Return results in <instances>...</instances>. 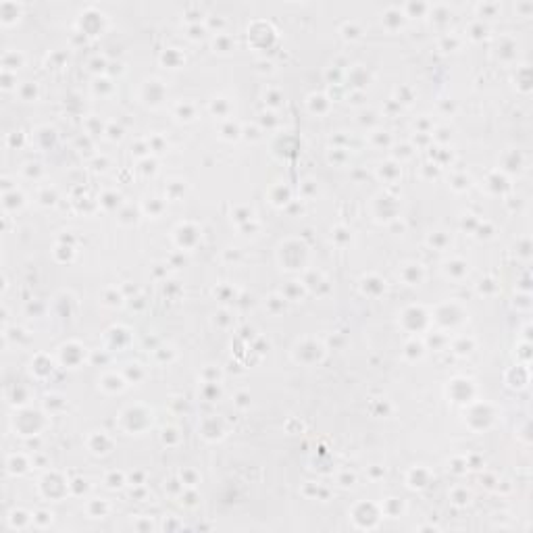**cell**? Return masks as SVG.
Masks as SVG:
<instances>
[{
	"label": "cell",
	"mask_w": 533,
	"mask_h": 533,
	"mask_svg": "<svg viewBox=\"0 0 533 533\" xmlns=\"http://www.w3.org/2000/svg\"><path fill=\"white\" fill-rule=\"evenodd\" d=\"M148 425H152V412L146 406L136 404L121 412V427L127 433H142Z\"/></svg>",
	"instance_id": "6da1fadb"
},
{
	"label": "cell",
	"mask_w": 533,
	"mask_h": 533,
	"mask_svg": "<svg viewBox=\"0 0 533 533\" xmlns=\"http://www.w3.org/2000/svg\"><path fill=\"white\" fill-rule=\"evenodd\" d=\"M40 488H42V492H44L46 498H50V500H61V498L69 492V481L61 479L59 473H50V475H46L44 479H42Z\"/></svg>",
	"instance_id": "7a4b0ae2"
},
{
	"label": "cell",
	"mask_w": 533,
	"mask_h": 533,
	"mask_svg": "<svg viewBox=\"0 0 533 533\" xmlns=\"http://www.w3.org/2000/svg\"><path fill=\"white\" fill-rule=\"evenodd\" d=\"M360 506H363L365 512H358L356 508L352 511V519H354L356 527H360V529H373V527H377L379 514H383V512H381L375 504H367V502H363Z\"/></svg>",
	"instance_id": "3957f363"
},
{
	"label": "cell",
	"mask_w": 533,
	"mask_h": 533,
	"mask_svg": "<svg viewBox=\"0 0 533 533\" xmlns=\"http://www.w3.org/2000/svg\"><path fill=\"white\" fill-rule=\"evenodd\" d=\"M450 396L456 402H471L475 396V388L469 379H454L450 383Z\"/></svg>",
	"instance_id": "277c9868"
},
{
	"label": "cell",
	"mask_w": 533,
	"mask_h": 533,
	"mask_svg": "<svg viewBox=\"0 0 533 533\" xmlns=\"http://www.w3.org/2000/svg\"><path fill=\"white\" fill-rule=\"evenodd\" d=\"M200 233L196 229L194 225L185 223V225H179L177 231H175V240H177V246L179 248H194L196 242H198Z\"/></svg>",
	"instance_id": "5b68a950"
},
{
	"label": "cell",
	"mask_w": 533,
	"mask_h": 533,
	"mask_svg": "<svg viewBox=\"0 0 533 533\" xmlns=\"http://www.w3.org/2000/svg\"><path fill=\"white\" fill-rule=\"evenodd\" d=\"M88 448L94 454H108L111 448H113V440L104 433V431H94V433L88 437Z\"/></svg>",
	"instance_id": "8992f818"
},
{
	"label": "cell",
	"mask_w": 533,
	"mask_h": 533,
	"mask_svg": "<svg viewBox=\"0 0 533 533\" xmlns=\"http://www.w3.org/2000/svg\"><path fill=\"white\" fill-rule=\"evenodd\" d=\"M294 354H296V360H300L304 354H310V360H312V363H319V360L323 358V348H321L317 342H312V340H310V342L298 344Z\"/></svg>",
	"instance_id": "52a82bcc"
},
{
	"label": "cell",
	"mask_w": 533,
	"mask_h": 533,
	"mask_svg": "<svg viewBox=\"0 0 533 533\" xmlns=\"http://www.w3.org/2000/svg\"><path fill=\"white\" fill-rule=\"evenodd\" d=\"M429 481H431V473L425 467H414L409 473V485L414 488V490H425L429 485Z\"/></svg>",
	"instance_id": "ba28073f"
},
{
	"label": "cell",
	"mask_w": 533,
	"mask_h": 533,
	"mask_svg": "<svg viewBox=\"0 0 533 533\" xmlns=\"http://www.w3.org/2000/svg\"><path fill=\"white\" fill-rule=\"evenodd\" d=\"M200 431L206 440H221L223 437V425H221V421H217V417H208L202 421Z\"/></svg>",
	"instance_id": "9c48e42d"
},
{
	"label": "cell",
	"mask_w": 533,
	"mask_h": 533,
	"mask_svg": "<svg viewBox=\"0 0 533 533\" xmlns=\"http://www.w3.org/2000/svg\"><path fill=\"white\" fill-rule=\"evenodd\" d=\"M400 277H402L404 284L417 286L419 281L423 279V266H421L419 263H409V265H404L402 271H400Z\"/></svg>",
	"instance_id": "30bf717a"
},
{
	"label": "cell",
	"mask_w": 533,
	"mask_h": 533,
	"mask_svg": "<svg viewBox=\"0 0 533 533\" xmlns=\"http://www.w3.org/2000/svg\"><path fill=\"white\" fill-rule=\"evenodd\" d=\"M269 198H271V202L275 206H286V205L292 202V192H289V187H286L284 184H277V185L271 187Z\"/></svg>",
	"instance_id": "8fae6325"
},
{
	"label": "cell",
	"mask_w": 533,
	"mask_h": 533,
	"mask_svg": "<svg viewBox=\"0 0 533 533\" xmlns=\"http://www.w3.org/2000/svg\"><path fill=\"white\" fill-rule=\"evenodd\" d=\"M508 373L514 375V381L508 383L511 388H519L521 390V388H525L529 383V369H527V365H516Z\"/></svg>",
	"instance_id": "7c38bea8"
},
{
	"label": "cell",
	"mask_w": 533,
	"mask_h": 533,
	"mask_svg": "<svg viewBox=\"0 0 533 533\" xmlns=\"http://www.w3.org/2000/svg\"><path fill=\"white\" fill-rule=\"evenodd\" d=\"M383 289H386V281L375 277V275H369L363 279V292L369 294V296H379Z\"/></svg>",
	"instance_id": "4fadbf2b"
},
{
	"label": "cell",
	"mask_w": 533,
	"mask_h": 533,
	"mask_svg": "<svg viewBox=\"0 0 533 533\" xmlns=\"http://www.w3.org/2000/svg\"><path fill=\"white\" fill-rule=\"evenodd\" d=\"M444 271H446V275H448V277L460 279L462 275H467V271H469V265H467L465 261H460V258H454V261L446 263Z\"/></svg>",
	"instance_id": "5bb4252c"
},
{
	"label": "cell",
	"mask_w": 533,
	"mask_h": 533,
	"mask_svg": "<svg viewBox=\"0 0 533 533\" xmlns=\"http://www.w3.org/2000/svg\"><path fill=\"white\" fill-rule=\"evenodd\" d=\"M502 167L506 171H521L523 167V154L519 150H508L502 159Z\"/></svg>",
	"instance_id": "9a60e30c"
},
{
	"label": "cell",
	"mask_w": 533,
	"mask_h": 533,
	"mask_svg": "<svg viewBox=\"0 0 533 533\" xmlns=\"http://www.w3.org/2000/svg\"><path fill=\"white\" fill-rule=\"evenodd\" d=\"M125 381L123 377H119V375H115V373H111V375H104L102 377V383H100V386H102V390H106V391H121L123 388H125Z\"/></svg>",
	"instance_id": "2e32d148"
},
{
	"label": "cell",
	"mask_w": 533,
	"mask_h": 533,
	"mask_svg": "<svg viewBox=\"0 0 533 533\" xmlns=\"http://www.w3.org/2000/svg\"><path fill=\"white\" fill-rule=\"evenodd\" d=\"M108 502L106 500H90V504H88V514L92 516V519H102V516L108 512Z\"/></svg>",
	"instance_id": "e0dca14e"
},
{
	"label": "cell",
	"mask_w": 533,
	"mask_h": 533,
	"mask_svg": "<svg viewBox=\"0 0 533 533\" xmlns=\"http://www.w3.org/2000/svg\"><path fill=\"white\" fill-rule=\"evenodd\" d=\"M404 511V504L400 502L398 498H388L386 500V504L381 506V512L383 514H388V516H391V519H396V516H400V512Z\"/></svg>",
	"instance_id": "ac0fdd59"
},
{
	"label": "cell",
	"mask_w": 533,
	"mask_h": 533,
	"mask_svg": "<svg viewBox=\"0 0 533 533\" xmlns=\"http://www.w3.org/2000/svg\"><path fill=\"white\" fill-rule=\"evenodd\" d=\"M161 61H163L167 67H171V69H177V67L184 62V54L179 52V50H175V48H169V50H167V52H164L163 57H161Z\"/></svg>",
	"instance_id": "d6986e66"
},
{
	"label": "cell",
	"mask_w": 533,
	"mask_h": 533,
	"mask_svg": "<svg viewBox=\"0 0 533 533\" xmlns=\"http://www.w3.org/2000/svg\"><path fill=\"white\" fill-rule=\"evenodd\" d=\"M308 106H310L312 113H327L329 100L325 96H321V94H312L310 100H308Z\"/></svg>",
	"instance_id": "ffe728a7"
},
{
	"label": "cell",
	"mask_w": 533,
	"mask_h": 533,
	"mask_svg": "<svg viewBox=\"0 0 533 533\" xmlns=\"http://www.w3.org/2000/svg\"><path fill=\"white\" fill-rule=\"evenodd\" d=\"M219 396H221V388H219V383L217 381H205V386H202V398L208 400V402H213V400H217Z\"/></svg>",
	"instance_id": "44dd1931"
},
{
	"label": "cell",
	"mask_w": 533,
	"mask_h": 533,
	"mask_svg": "<svg viewBox=\"0 0 533 533\" xmlns=\"http://www.w3.org/2000/svg\"><path fill=\"white\" fill-rule=\"evenodd\" d=\"M423 354H425V348H423V344H421V342H417V340H410L409 344H406V348H404V356H406V358L414 360V358H421Z\"/></svg>",
	"instance_id": "7402d4cb"
},
{
	"label": "cell",
	"mask_w": 533,
	"mask_h": 533,
	"mask_svg": "<svg viewBox=\"0 0 533 533\" xmlns=\"http://www.w3.org/2000/svg\"><path fill=\"white\" fill-rule=\"evenodd\" d=\"M488 185L492 187L493 192H504L506 187H508V179L500 173V171H496V173H492L490 179H488Z\"/></svg>",
	"instance_id": "603a6c76"
},
{
	"label": "cell",
	"mask_w": 533,
	"mask_h": 533,
	"mask_svg": "<svg viewBox=\"0 0 533 533\" xmlns=\"http://www.w3.org/2000/svg\"><path fill=\"white\" fill-rule=\"evenodd\" d=\"M473 346H475L473 338H465V335H462V338L454 340V344H452V350L456 352V354H469V352L473 350Z\"/></svg>",
	"instance_id": "cb8c5ba5"
},
{
	"label": "cell",
	"mask_w": 533,
	"mask_h": 533,
	"mask_svg": "<svg viewBox=\"0 0 533 533\" xmlns=\"http://www.w3.org/2000/svg\"><path fill=\"white\" fill-rule=\"evenodd\" d=\"M302 294H304V287L298 284V281H289V284L284 287V292H281V296H284L286 300H294V298L302 296Z\"/></svg>",
	"instance_id": "d4e9b609"
},
{
	"label": "cell",
	"mask_w": 533,
	"mask_h": 533,
	"mask_svg": "<svg viewBox=\"0 0 533 533\" xmlns=\"http://www.w3.org/2000/svg\"><path fill=\"white\" fill-rule=\"evenodd\" d=\"M213 48H215V52L219 50V52H229V50H233V40L229 36H223V34H219L217 38H215V42H213Z\"/></svg>",
	"instance_id": "484cf974"
},
{
	"label": "cell",
	"mask_w": 533,
	"mask_h": 533,
	"mask_svg": "<svg viewBox=\"0 0 533 533\" xmlns=\"http://www.w3.org/2000/svg\"><path fill=\"white\" fill-rule=\"evenodd\" d=\"M179 481L184 483V488H196V483L200 481V477L196 471H192V469H184L182 473H179Z\"/></svg>",
	"instance_id": "4316f807"
},
{
	"label": "cell",
	"mask_w": 533,
	"mask_h": 533,
	"mask_svg": "<svg viewBox=\"0 0 533 533\" xmlns=\"http://www.w3.org/2000/svg\"><path fill=\"white\" fill-rule=\"evenodd\" d=\"M240 133H242V129H240V125L238 123H233V121H227L223 127H221V136L225 138V140H238L240 138Z\"/></svg>",
	"instance_id": "83f0119b"
},
{
	"label": "cell",
	"mask_w": 533,
	"mask_h": 533,
	"mask_svg": "<svg viewBox=\"0 0 533 533\" xmlns=\"http://www.w3.org/2000/svg\"><path fill=\"white\" fill-rule=\"evenodd\" d=\"M450 498H452V502L456 504V506H467L469 504V498H471V493H469L465 488H454L452 493H450Z\"/></svg>",
	"instance_id": "f1b7e54d"
},
{
	"label": "cell",
	"mask_w": 533,
	"mask_h": 533,
	"mask_svg": "<svg viewBox=\"0 0 533 533\" xmlns=\"http://www.w3.org/2000/svg\"><path fill=\"white\" fill-rule=\"evenodd\" d=\"M175 115L179 119H185V121H192L196 117V111H194V104L190 102H179L177 108H175Z\"/></svg>",
	"instance_id": "f546056e"
},
{
	"label": "cell",
	"mask_w": 533,
	"mask_h": 533,
	"mask_svg": "<svg viewBox=\"0 0 533 533\" xmlns=\"http://www.w3.org/2000/svg\"><path fill=\"white\" fill-rule=\"evenodd\" d=\"M210 111H213V115L223 119V117H227V113H229V102H227L225 98H215L213 104H210Z\"/></svg>",
	"instance_id": "4dcf8cb0"
},
{
	"label": "cell",
	"mask_w": 533,
	"mask_h": 533,
	"mask_svg": "<svg viewBox=\"0 0 533 533\" xmlns=\"http://www.w3.org/2000/svg\"><path fill=\"white\" fill-rule=\"evenodd\" d=\"M379 175L383 177L386 175L388 182H391V179H396L400 175V167L396 163H386V164H381V169H379Z\"/></svg>",
	"instance_id": "1f68e13d"
},
{
	"label": "cell",
	"mask_w": 533,
	"mask_h": 533,
	"mask_svg": "<svg viewBox=\"0 0 533 533\" xmlns=\"http://www.w3.org/2000/svg\"><path fill=\"white\" fill-rule=\"evenodd\" d=\"M104 483H106L111 490H117V488H121V485L125 483V475H123L121 471H119V473H117V471H111V473L106 475Z\"/></svg>",
	"instance_id": "d6a6232c"
},
{
	"label": "cell",
	"mask_w": 533,
	"mask_h": 533,
	"mask_svg": "<svg viewBox=\"0 0 533 533\" xmlns=\"http://www.w3.org/2000/svg\"><path fill=\"white\" fill-rule=\"evenodd\" d=\"M31 523H34L36 527H46V525L52 523V514L46 512V511H40V512H36L34 516H31Z\"/></svg>",
	"instance_id": "836d02e7"
},
{
	"label": "cell",
	"mask_w": 533,
	"mask_h": 533,
	"mask_svg": "<svg viewBox=\"0 0 533 533\" xmlns=\"http://www.w3.org/2000/svg\"><path fill=\"white\" fill-rule=\"evenodd\" d=\"M100 205H102L104 208H117V206H119V194H117V192H106L102 196V200H100Z\"/></svg>",
	"instance_id": "e575fe53"
},
{
	"label": "cell",
	"mask_w": 533,
	"mask_h": 533,
	"mask_svg": "<svg viewBox=\"0 0 533 533\" xmlns=\"http://www.w3.org/2000/svg\"><path fill=\"white\" fill-rule=\"evenodd\" d=\"M448 236H444L442 231H437V233H433V236H429V244L433 246V248H437V250H442V248H446L448 246Z\"/></svg>",
	"instance_id": "d590c367"
},
{
	"label": "cell",
	"mask_w": 533,
	"mask_h": 533,
	"mask_svg": "<svg viewBox=\"0 0 533 533\" xmlns=\"http://www.w3.org/2000/svg\"><path fill=\"white\" fill-rule=\"evenodd\" d=\"M342 31H344V38H346V40H358L360 34H363V31L358 29L356 23H346Z\"/></svg>",
	"instance_id": "8d00e7d4"
},
{
	"label": "cell",
	"mask_w": 533,
	"mask_h": 533,
	"mask_svg": "<svg viewBox=\"0 0 533 533\" xmlns=\"http://www.w3.org/2000/svg\"><path fill=\"white\" fill-rule=\"evenodd\" d=\"M266 304H269L271 312H279V310L286 308V298L284 296H271L269 300H266Z\"/></svg>",
	"instance_id": "74e56055"
},
{
	"label": "cell",
	"mask_w": 533,
	"mask_h": 533,
	"mask_svg": "<svg viewBox=\"0 0 533 533\" xmlns=\"http://www.w3.org/2000/svg\"><path fill=\"white\" fill-rule=\"evenodd\" d=\"M479 292L485 296H492L493 292H498V284L493 279H481L479 281Z\"/></svg>",
	"instance_id": "f35d334b"
},
{
	"label": "cell",
	"mask_w": 533,
	"mask_h": 533,
	"mask_svg": "<svg viewBox=\"0 0 533 533\" xmlns=\"http://www.w3.org/2000/svg\"><path fill=\"white\" fill-rule=\"evenodd\" d=\"M281 100H284V96H281L277 90H266L265 92V102L269 104V106H279Z\"/></svg>",
	"instance_id": "ab89813d"
},
{
	"label": "cell",
	"mask_w": 533,
	"mask_h": 533,
	"mask_svg": "<svg viewBox=\"0 0 533 533\" xmlns=\"http://www.w3.org/2000/svg\"><path fill=\"white\" fill-rule=\"evenodd\" d=\"M233 219H236L238 223H248V221H252V210L250 208H236Z\"/></svg>",
	"instance_id": "60d3db41"
},
{
	"label": "cell",
	"mask_w": 533,
	"mask_h": 533,
	"mask_svg": "<svg viewBox=\"0 0 533 533\" xmlns=\"http://www.w3.org/2000/svg\"><path fill=\"white\" fill-rule=\"evenodd\" d=\"M104 302L108 304V307H119V304L123 302V296L117 292V289H113V294H104Z\"/></svg>",
	"instance_id": "b9f144b4"
},
{
	"label": "cell",
	"mask_w": 533,
	"mask_h": 533,
	"mask_svg": "<svg viewBox=\"0 0 533 533\" xmlns=\"http://www.w3.org/2000/svg\"><path fill=\"white\" fill-rule=\"evenodd\" d=\"M146 213H150L152 210V215H161L163 213V202L159 200V198H152L150 202H146Z\"/></svg>",
	"instance_id": "7bdbcfd3"
},
{
	"label": "cell",
	"mask_w": 533,
	"mask_h": 533,
	"mask_svg": "<svg viewBox=\"0 0 533 533\" xmlns=\"http://www.w3.org/2000/svg\"><path fill=\"white\" fill-rule=\"evenodd\" d=\"M458 46V38L456 36H446L444 40H442V50H454Z\"/></svg>",
	"instance_id": "ee69618b"
},
{
	"label": "cell",
	"mask_w": 533,
	"mask_h": 533,
	"mask_svg": "<svg viewBox=\"0 0 533 533\" xmlns=\"http://www.w3.org/2000/svg\"><path fill=\"white\" fill-rule=\"evenodd\" d=\"M483 36H485V25H483V23H475V25H471V38H475V40H481Z\"/></svg>",
	"instance_id": "f6af8a7d"
},
{
	"label": "cell",
	"mask_w": 533,
	"mask_h": 533,
	"mask_svg": "<svg viewBox=\"0 0 533 533\" xmlns=\"http://www.w3.org/2000/svg\"><path fill=\"white\" fill-rule=\"evenodd\" d=\"M340 485H344V488H350V485H354V481H356V477L354 475H350V473H344V475H340Z\"/></svg>",
	"instance_id": "bcb514c9"
},
{
	"label": "cell",
	"mask_w": 533,
	"mask_h": 533,
	"mask_svg": "<svg viewBox=\"0 0 533 533\" xmlns=\"http://www.w3.org/2000/svg\"><path fill=\"white\" fill-rule=\"evenodd\" d=\"M236 404L240 406V409H246V406H250V396L244 394V391H240V394L236 396Z\"/></svg>",
	"instance_id": "7dc6e473"
},
{
	"label": "cell",
	"mask_w": 533,
	"mask_h": 533,
	"mask_svg": "<svg viewBox=\"0 0 533 533\" xmlns=\"http://www.w3.org/2000/svg\"><path fill=\"white\" fill-rule=\"evenodd\" d=\"M469 185V177H454V184H452V187L454 190H465V187Z\"/></svg>",
	"instance_id": "c3c4849f"
},
{
	"label": "cell",
	"mask_w": 533,
	"mask_h": 533,
	"mask_svg": "<svg viewBox=\"0 0 533 533\" xmlns=\"http://www.w3.org/2000/svg\"><path fill=\"white\" fill-rule=\"evenodd\" d=\"M481 483H483L488 490H493V488H496V483H498V479H496L493 475H485V477H481Z\"/></svg>",
	"instance_id": "681fc988"
},
{
	"label": "cell",
	"mask_w": 533,
	"mask_h": 533,
	"mask_svg": "<svg viewBox=\"0 0 533 533\" xmlns=\"http://www.w3.org/2000/svg\"><path fill=\"white\" fill-rule=\"evenodd\" d=\"M333 238H335V240H350L352 236L348 233V229H346V227H338V229L333 231Z\"/></svg>",
	"instance_id": "f907efd6"
},
{
	"label": "cell",
	"mask_w": 533,
	"mask_h": 533,
	"mask_svg": "<svg viewBox=\"0 0 533 533\" xmlns=\"http://www.w3.org/2000/svg\"><path fill=\"white\" fill-rule=\"evenodd\" d=\"M108 133H111V140H121V136H123V129L121 127H115V125H111V127H108Z\"/></svg>",
	"instance_id": "816d5d0a"
},
{
	"label": "cell",
	"mask_w": 533,
	"mask_h": 533,
	"mask_svg": "<svg viewBox=\"0 0 533 533\" xmlns=\"http://www.w3.org/2000/svg\"><path fill=\"white\" fill-rule=\"evenodd\" d=\"M383 475H386L383 467H379V465H373L371 467V477H373V479H379V477H383Z\"/></svg>",
	"instance_id": "f5cc1de1"
},
{
	"label": "cell",
	"mask_w": 533,
	"mask_h": 533,
	"mask_svg": "<svg viewBox=\"0 0 533 533\" xmlns=\"http://www.w3.org/2000/svg\"><path fill=\"white\" fill-rule=\"evenodd\" d=\"M133 375H136L138 379H142V377H144V373L140 371V365H133V369H127V377H129V379L133 377Z\"/></svg>",
	"instance_id": "db71d44e"
},
{
	"label": "cell",
	"mask_w": 533,
	"mask_h": 533,
	"mask_svg": "<svg viewBox=\"0 0 533 533\" xmlns=\"http://www.w3.org/2000/svg\"><path fill=\"white\" fill-rule=\"evenodd\" d=\"M498 9V4H479V13L483 15V13H492V11H496Z\"/></svg>",
	"instance_id": "11a10c76"
},
{
	"label": "cell",
	"mask_w": 533,
	"mask_h": 533,
	"mask_svg": "<svg viewBox=\"0 0 533 533\" xmlns=\"http://www.w3.org/2000/svg\"><path fill=\"white\" fill-rule=\"evenodd\" d=\"M190 31H192L190 38H194V40H198V38H202V31H205V29L198 27V25H194V27H190Z\"/></svg>",
	"instance_id": "9f6ffc18"
},
{
	"label": "cell",
	"mask_w": 533,
	"mask_h": 533,
	"mask_svg": "<svg viewBox=\"0 0 533 533\" xmlns=\"http://www.w3.org/2000/svg\"><path fill=\"white\" fill-rule=\"evenodd\" d=\"M142 479H144V473H136V475H131V481H136L133 485H142V483H144Z\"/></svg>",
	"instance_id": "6f0895ef"
},
{
	"label": "cell",
	"mask_w": 533,
	"mask_h": 533,
	"mask_svg": "<svg viewBox=\"0 0 533 533\" xmlns=\"http://www.w3.org/2000/svg\"><path fill=\"white\" fill-rule=\"evenodd\" d=\"M133 496H136V498H146V492L136 488V490H131V498H133Z\"/></svg>",
	"instance_id": "680465c9"
}]
</instances>
